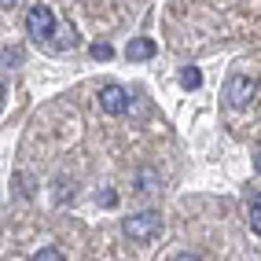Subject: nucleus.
<instances>
[{
	"instance_id": "nucleus-1",
	"label": "nucleus",
	"mask_w": 261,
	"mask_h": 261,
	"mask_svg": "<svg viewBox=\"0 0 261 261\" xmlns=\"http://www.w3.org/2000/svg\"><path fill=\"white\" fill-rule=\"evenodd\" d=\"M56 30H59V19H56V11H51L48 4H33V8L26 11V33H30L37 44L56 41Z\"/></svg>"
},
{
	"instance_id": "nucleus-2",
	"label": "nucleus",
	"mask_w": 261,
	"mask_h": 261,
	"mask_svg": "<svg viewBox=\"0 0 261 261\" xmlns=\"http://www.w3.org/2000/svg\"><path fill=\"white\" fill-rule=\"evenodd\" d=\"M121 232H125L133 243H147L162 232V214H154V210H144V214H133L121 221Z\"/></svg>"
},
{
	"instance_id": "nucleus-3",
	"label": "nucleus",
	"mask_w": 261,
	"mask_h": 261,
	"mask_svg": "<svg viewBox=\"0 0 261 261\" xmlns=\"http://www.w3.org/2000/svg\"><path fill=\"white\" fill-rule=\"evenodd\" d=\"M254 92H257V81L250 74H232L224 81V103H228L232 111H247L254 103Z\"/></svg>"
},
{
	"instance_id": "nucleus-4",
	"label": "nucleus",
	"mask_w": 261,
	"mask_h": 261,
	"mask_svg": "<svg viewBox=\"0 0 261 261\" xmlns=\"http://www.w3.org/2000/svg\"><path fill=\"white\" fill-rule=\"evenodd\" d=\"M99 111L103 114H125L129 111V92L121 89V85H103L99 89Z\"/></svg>"
},
{
	"instance_id": "nucleus-5",
	"label": "nucleus",
	"mask_w": 261,
	"mask_h": 261,
	"mask_svg": "<svg viewBox=\"0 0 261 261\" xmlns=\"http://www.w3.org/2000/svg\"><path fill=\"white\" fill-rule=\"evenodd\" d=\"M125 56H129V63H147V59L154 56V41H147V37H136V41H129Z\"/></svg>"
},
{
	"instance_id": "nucleus-6",
	"label": "nucleus",
	"mask_w": 261,
	"mask_h": 261,
	"mask_svg": "<svg viewBox=\"0 0 261 261\" xmlns=\"http://www.w3.org/2000/svg\"><path fill=\"white\" fill-rule=\"evenodd\" d=\"M180 85H184L188 92L199 89V85H202V70H199V66H184V70H180Z\"/></svg>"
},
{
	"instance_id": "nucleus-7",
	"label": "nucleus",
	"mask_w": 261,
	"mask_h": 261,
	"mask_svg": "<svg viewBox=\"0 0 261 261\" xmlns=\"http://www.w3.org/2000/svg\"><path fill=\"white\" fill-rule=\"evenodd\" d=\"M250 232H254V236H261V191L250 199Z\"/></svg>"
},
{
	"instance_id": "nucleus-8",
	"label": "nucleus",
	"mask_w": 261,
	"mask_h": 261,
	"mask_svg": "<svg viewBox=\"0 0 261 261\" xmlns=\"http://www.w3.org/2000/svg\"><path fill=\"white\" fill-rule=\"evenodd\" d=\"M56 33H59V41L51 44L56 51H66V48H74V44H77V30H56Z\"/></svg>"
},
{
	"instance_id": "nucleus-9",
	"label": "nucleus",
	"mask_w": 261,
	"mask_h": 261,
	"mask_svg": "<svg viewBox=\"0 0 261 261\" xmlns=\"http://www.w3.org/2000/svg\"><path fill=\"white\" fill-rule=\"evenodd\" d=\"M30 261H66V257H63V254H59L56 247H41L37 254H33V257H30Z\"/></svg>"
},
{
	"instance_id": "nucleus-10",
	"label": "nucleus",
	"mask_w": 261,
	"mask_h": 261,
	"mask_svg": "<svg viewBox=\"0 0 261 261\" xmlns=\"http://www.w3.org/2000/svg\"><path fill=\"white\" fill-rule=\"evenodd\" d=\"M89 51H92V59H99V63H107V59L114 56V48H111L107 41H99V44H92Z\"/></svg>"
},
{
	"instance_id": "nucleus-11",
	"label": "nucleus",
	"mask_w": 261,
	"mask_h": 261,
	"mask_svg": "<svg viewBox=\"0 0 261 261\" xmlns=\"http://www.w3.org/2000/svg\"><path fill=\"white\" fill-rule=\"evenodd\" d=\"M177 261H199V257H195V254H180Z\"/></svg>"
},
{
	"instance_id": "nucleus-12",
	"label": "nucleus",
	"mask_w": 261,
	"mask_h": 261,
	"mask_svg": "<svg viewBox=\"0 0 261 261\" xmlns=\"http://www.w3.org/2000/svg\"><path fill=\"white\" fill-rule=\"evenodd\" d=\"M254 169H257V173H261V151H257V159H254Z\"/></svg>"
},
{
	"instance_id": "nucleus-13",
	"label": "nucleus",
	"mask_w": 261,
	"mask_h": 261,
	"mask_svg": "<svg viewBox=\"0 0 261 261\" xmlns=\"http://www.w3.org/2000/svg\"><path fill=\"white\" fill-rule=\"evenodd\" d=\"M0 99H4V85H0Z\"/></svg>"
}]
</instances>
